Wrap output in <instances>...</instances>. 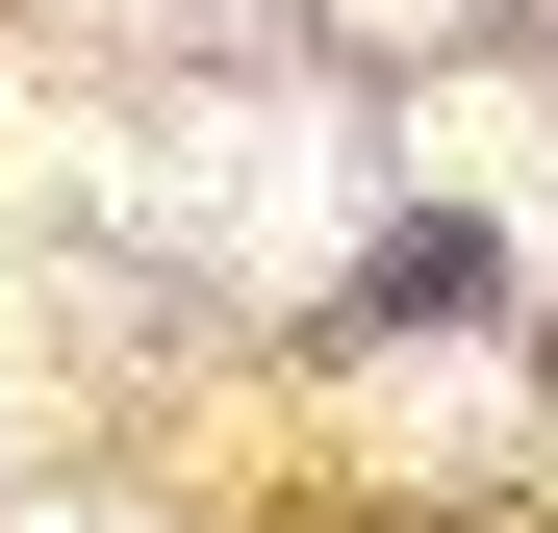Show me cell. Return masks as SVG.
Listing matches in <instances>:
<instances>
[{
  "label": "cell",
  "mask_w": 558,
  "mask_h": 533,
  "mask_svg": "<svg viewBox=\"0 0 558 533\" xmlns=\"http://www.w3.org/2000/svg\"><path fill=\"white\" fill-rule=\"evenodd\" d=\"M355 26H457V0H355Z\"/></svg>",
  "instance_id": "1"
}]
</instances>
